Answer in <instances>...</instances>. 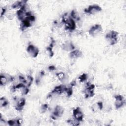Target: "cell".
<instances>
[{
    "instance_id": "obj_1",
    "label": "cell",
    "mask_w": 126,
    "mask_h": 126,
    "mask_svg": "<svg viewBox=\"0 0 126 126\" xmlns=\"http://www.w3.org/2000/svg\"><path fill=\"white\" fill-rule=\"evenodd\" d=\"M61 22L64 25L65 29L67 31L73 32L76 29V22L70 17L67 13H65L63 15Z\"/></svg>"
},
{
    "instance_id": "obj_2",
    "label": "cell",
    "mask_w": 126,
    "mask_h": 126,
    "mask_svg": "<svg viewBox=\"0 0 126 126\" xmlns=\"http://www.w3.org/2000/svg\"><path fill=\"white\" fill-rule=\"evenodd\" d=\"M119 32L115 30H111L108 32L105 35V38L109 45L113 46L118 42Z\"/></svg>"
},
{
    "instance_id": "obj_3",
    "label": "cell",
    "mask_w": 126,
    "mask_h": 126,
    "mask_svg": "<svg viewBox=\"0 0 126 126\" xmlns=\"http://www.w3.org/2000/svg\"><path fill=\"white\" fill-rule=\"evenodd\" d=\"M35 19L36 18L33 14L26 17L23 21L20 22V30L21 31H24L28 28L32 27L33 23L35 21Z\"/></svg>"
},
{
    "instance_id": "obj_4",
    "label": "cell",
    "mask_w": 126,
    "mask_h": 126,
    "mask_svg": "<svg viewBox=\"0 0 126 126\" xmlns=\"http://www.w3.org/2000/svg\"><path fill=\"white\" fill-rule=\"evenodd\" d=\"M95 88V86L90 82H87L86 83L85 88L83 91V93L84 94L85 98L93 97L94 95Z\"/></svg>"
},
{
    "instance_id": "obj_5",
    "label": "cell",
    "mask_w": 126,
    "mask_h": 126,
    "mask_svg": "<svg viewBox=\"0 0 126 126\" xmlns=\"http://www.w3.org/2000/svg\"><path fill=\"white\" fill-rule=\"evenodd\" d=\"M66 87V86L63 84L56 86L53 88V89L49 93L47 96V98L49 99L52 97L54 96L59 95L63 93H64Z\"/></svg>"
},
{
    "instance_id": "obj_6",
    "label": "cell",
    "mask_w": 126,
    "mask_h": 126,
    "mask_svg": "<svg viewBox=\"0 0 126 126\" xmlns=\"http://www.w3.org/2000/svg\"><path fill=\"white\" fill-rule=\"evenodd\" d=\"M102 10L101 7L97 4H93L89 5L84 9L85 13L90 15H94Z\"/></svg>"
},
{
    "instance_id": "obj_7",
    "label": "cell",
    "mask_w": 126,
    "mask_h": 126,
    "mask_svg": "<svg viewBox=\"0 0 126 126\" xmlns=\"http://www.w3.org/2000/svg\"><path fill=\"white\" fill-rule=\"evenodd\" d=\"M103 31V28L101 24H96L92 26L88 31L89 35L93 37H95L100 34Z\"/></svg>"
},
{
    "instance_id": "obj_8",
    "label": "cell",
    "mask_w": 126,
    "mask_h": 126,
    "mask_svg": "<svg viewBox=\"0 0 126 126\" xmlns=\"http://www.w3.org/2000/svg\"><path fill=\"white\" fill-rule=\"evenodd\" d=\"M26 52L30 57L35 58L38 56L39 53V49L34 44L29 43L26 48Z\"/></svg>"
},
{
    "instance_id": "obj_9",
    "label": "cell",
    "mask_w": 126,
    "mask_h": 126,
    "mask_svg": "<svg viewBox=\"0 0 126 126\" xmlns=\"http://www.w3.org/2000/svg\"><path fill=\"white\" fill-rule=\"evenodd\" d=\"M14 79V77L12 75L5 73H1L0 75V86L1 87L5 86L8 83L13 82Z\"/></svg>"
},
{
    "instance_id": "obj_10",
    "label": "cell",
    "mask_w": 126,
    "mask_h": 126,
    "mask_svg": "<svg viewBox=\"0 0 126 126\" xmlns=\"http://www.w3.org/2000/svg\"><path fill=\"white\" fill-rule=\"evenodd\" d=\"M64 113V108L60 105H57L52 111L51 118L52 119L55 120L58 118L61 117Z\"/></svg>"
},
{
    "instance_id": "obj_11",
    "label": "cell",
    "mask_w": 126,
    "mask_h": 126,
    "mask_svg": "<svg viewBox=\"0 0 126 126\" xmlns=\"http://www.w3.org/2000/svg\"><path fill=\"white\" fill-rule=\"evenodd\" d=\"M114 105L116 109H119L125 106L126 100L123 95L117 94L114 95Z\"/></svg>"
},
{
    "instance_id": "obj_12",
    "label": "cell",
    "mask_w": 126,
    "mask_h": 126,
    "mask_svg": "<svg viewBox=\"0 0 126 126\" xmlns=\"http://www.w3.org/2000/svg\"><path fill=\"white\" fill-rule=\"evenodd\" d=\"M14 100L15 103L14 105L15 109L18 111H22L26 103V99L24 97L17 98L15 97L14 98Z\"/></svg>"
},
{
    "instance_id": "obj_13",
    "label": "cell",
    "mask_w": 126,
    "mask_h": 126,
    "mask_svg": "<svg viewBox=\"0 0 126 126\" xmlns=\"http://www.w3.org/2000/svg\"><path fill=\"white\" fill-rule=\"evenodd\" d=\"M72 115L73 119L79 122H82L84 119V113L79 107H76L72 110Z\"/></svg>"
},
{
    "instance_id": "obj_14",
    "label": "cell",
    "mask_w": 126,
    "mask_h": 126,
    "mask_svg": "<svg viewBox=\"0 0 126 126\" xmlns=\"http://www.w3.org/2000/svg\"><path fill=\"white\" fill-rule=\"evenodd\" d=\"M62 49L65 52H71L75 49V46L71 41H66L62 45Z\"/></svg>"
},
{
    "instance_id": "obj_15",
    "label": "cell",
    "mask_w": 126,
    "mask_h": 126,
    "mask_svg": "<svg viewBox=\"0 0 126 126\" xmlns=\"http://www.w3.org/2000/svg\"><path fill=\"white\" fill-rule=\"evenodd\" d=\"M83 56V52L79 50L75 49L69 53V57L72 59H77Z\"/></svg>"
},
{
    "instance_id": "obj_16",
    "label": "cell",
    "mask_w": 126,
    "mask_h": 126,
    "mask_svg": "<svg viewBox=\"0 0 126 126\" xmlns=\"http://www.w3.org/2000/svg\"><path fill=\"white\" fill-rule=\"evenodd\" d=\"M22 123L23 121L21 118L10 119L7 121V124L9 126H20Z\"/></svg>"
},
{
    "instance_id": "obj_17",
    "label": "cell",
    "mask_w": 126,
    "mask_h": 126,
    "mask_svg": "<svg viewBox=\"0 0 126 126\" xmlns=\"http://www.w3.org/2000/svg\"><path fill=\"white\" fill-rule=\"evenodd\" d=\"M27 2H28V1L25 0L16 1L11 4V7L12 9H17L18 10V9H20L25 4L27 3Z\"/></svg>"
},
{
    "instance_id": "obj_18",
    "label": "cell",
    "mask_w": 126,
    "mask_h": 126,
    "mask_svg": "<svg viewBox=\"0 0 126 126\" xmlns=\"http://www.w3.org/2000/svg\"><path fill=\"white\" fill-rule=\"evenodd\" d=\"M70 17L73 19L75 22H78L80 21L81 18L78 13V12L75 9H72L69 14Z\"/></svg>"
},
{
    "instance_id": "obj_19",
    "label": "cell",
    "mask_w": 126,
    "mask_h": 126,
    "mask_svg": "<svg viewBox=\"0 0 126 126\" xmlns=\"http://www.w3.org/2000/svg\"><path fill=\"white\" fill-rule=\"evenodd\" d=\"M56 76L58 79L61 82H63L66 78V75L63 72H58L56 73Z\"/></svg>"
},
{
    "instance_id": "obj_20",
    "label": "cell",
    "mask_w": 126,
    "mask_h": 126,
    "mask_svg": "<svg viewBox=\"0 0 126 126\" xmlns=\"http://www.w3.org/2000/svg\"><path fill=\"white\" fill-rule=\"evenodd\" d=\"M26 85L29 88H30L32 86V83L33 82L34 78L32 77V76L31 75H27L26 77Z\"/></svg>"
},
{
    "instance_id": "obj_21",
    "label": "cell",
    "mask_w": 126,
    "mask_h": 126,
    "mask_svg": "<svg viewBox=\"0 0 126 126\" xmlns=\"http://www.w3.org/2000/svg\"><path fill=\"white\" fill-rule=\"evenodd\" d=\"M9 104L8 100L4 96H2L0 99V106L1 107H5Z\"/></svg>"
},
{
    "instance_id": "obj_22",
    "label": "cell",
    "mask_w": 126,
    "mask_h": 126,
    "mask_svg": "<svg viewBox=\"0 0 126 126\" xmlns=\"http://www.w3.org/2000/svg\"><path fill=\"white\" fill-rule=\"evenodd\" d=\"M49 108L50 106L48 103H43L40 107V112L42 114L45 113L49 109Z\"/></svg>"
},
{
    "instance_id": "obj_23",
    "label": "cell",
    "mask_w": 126,
    "mask_h": 126,
    "mask_svg": "<svg viewBox=\"0 0 126 126\" xmlns=\"http://www.w3.org/2000/svg\"><path fill=\"white\" fill-rule=\"evenodd\" d=\"M88 78V75L87 73H83L78 77V79L81 83H84L86 82Z\"/></svg>"
},
{
    "instance_id": "obj_24",
    "label": "cell",
    "mask_w": 126,
    "mask_h": 126,
    "mask_svg": "<svg viewBox=\"0 0 126 126\" xmlns=\"http://www.w3.org/2000/svg\"><path fill=\"white\" fill-rule=\"evenodd\" d=\"M64 93H65L67 97H70L73 94V87L70 85L69 86H67Z\"/></svg>"
},
{
    "instance_id": "obj_25",
    "label": "cell",
    "mask_w": 126,
    "mask_h": 126,
    "mask_svg": "<svg viewBox=\"0 0 126 126\" xmlns=\"http://www.w3.org/2000/svg\"><path fill=\"white\" fill-rule=\"evenodd\" d=\"M66 122L69 124V125L71 126H79L80 124V122H78V121L74 119H69L66 121Z\"/></svg>"
},
{
    "instance_id": "obj_26",
    "label": "cell",
    "mask_w": 126,
    "mask_h": 126,
    "mask_svg": "<svg viewBox=\"0 0 126 126\" xmlns=\"http://www.w3.org/2000/svg\"><path fill=\"white\" fill-rule=\"evenodd\" d=\"M46 51L47 52V54H48V55L50 57H52L54 55V53L53 51V47L48 45L46 47Z\"/></svg>"
},
{
    "instance_id": "obj_27",
    "label": "cell",
    "mask_w": 126,
    "mask_h": 126,
    "mask_svg": "<svg viewBox=\"0 0 126 126\" xmlns=\"http://www.w3.org/2000/svg\"><path fill=\"white\" fill-rule=\"evenodd\" d=\"M21 92L22 95H26L29 92V88L27 87V86H25L23 88H22L21 90Z\"/></svg>"
},
{
    "instance_id": "obj_28",
    "label": "cell",
    "mask_w": 126,
    "mask_h": 126,
    "mask_svg": "<svg viewBox=\"0 0 126 126\" xmlns=\"http://www.w3.org/2000/svg\"><path fill=\"white\" fill-rule=\"evenodd\" d=\"M18 80H19V82L23 83H24L26 85V77H25L23 75H22V74L19 75Z\"/></svg>"
},
{
    "instance_id": "obj_29",
    "label": "cell",
    "mask_w": 126,
    "mask_h": 126,
    "mask_svg": "<svg viewBox=\"0 0 126 126\" xmlns=\"http://www.w3.org/2000/svg\"><path fill=\"white\" fill-rule=\"evenodd\" d=\"M7 11V8L5 6L1 7L0 8V18H2L5 14Z\"/></svg>"
},
{
    "instance_id": "obj_30",
    "label": "cell",
    "mask_w": 126,
    "mask_h": 126,
    "mask_svg": "<svg viewBox=\"0 0 126 126\" xmlns=\"http://www.w3.org/2000/svg\"><path fill=\"white\" fill-rule=\"evenodd\" d=\"M97 110H102L103 108V103L102 101H98L95 104Z\"/></svg>"
},
{
    "instance_id": "obj_31",
    "label": "cell",
    "mask_w": 126,
    "mask_h": 126,
    "mask_svg": "<svg viewBox=\"0 0 126 126\" xmlns=\"http://www.w3.org/2000/svg\"><path fill=\"white\" fill-rule=\"evenodd\" d=\"M48 69L50 71H55L56 70V67L55 66H54L53 65H50L48 66Z\"/></svg>"
},
{
    "instance_id": "obj_32",
    "label": "cell",
    "mask_w": 126,
    "mask_h": 126,
    "mask_svg": "<svg viewBox=\"0 0 126 126\" xmlns=\"http://www.w3.org/2000/svg\"><path fill=\"white\" fill-rule=\"evenodd\" d=\"M76 85V81H75V80H73V81H72L70 82L69 85H70V86L73 87L75 86Z\"/></svg>"
}]
</instances>
